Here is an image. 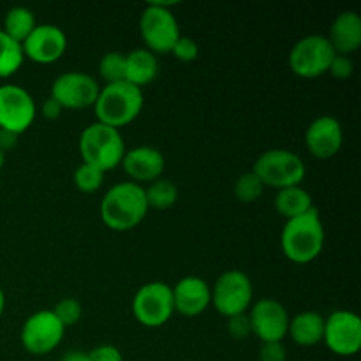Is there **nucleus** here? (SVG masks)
I'll list each match as a JSON object with an SVG mask.
<instances>
[{
	"mask_svg": "<svg viewBox=\"0 0 361 361\" xmlns=\"http://www.w3.org/2000/svg\"><path fill=\"white\" fill-rule=\"evenodd\" d=\"M150 208L145 197V187L130 180L118 182L108 189L99 204L102 224L116 233H126L137 228Z\"/></svg>",
	"mask_w": 361,
	"mask_h": 361,
	"instance_id": "1",
	"label": "nucleus"
},
{
	"mask_svg": "<svg viewBox=\"0 0 361 361\" xmlns=\"http://www.w3.org/2000/svg\"><path fill=\"white\" fill-rule=\"evenodd\" d=\"M326 242L323 219L317 208L286 221L281 233L282 254L291 263L309 264L321 256Z\"/></svg>",
	"mask_w": 361,
	"mask_h": 361,
	"instance_id": "2",
	"label": "nucleus"
},
{
	"mask_svg": "<svg viewBox=\"0 0 361 361\" xmlns=\"http://www.w3.org/2000/svg\"><path fill=\"white\" fill-rule=\"evenodd\" d=\"M143 106V90L130 85L129 81H118V83L101 87L99 97L94 104V111L97 122L120 130L141 115Z\"/></svg>",
	"mask_w": 361,
	"mask_h": 361,
	"instance_id": "3",
	"label": "nucleus"
},
{
	"mask_svg": "<svg viewBox=\"0 0 361 361\" xmlns=\"http://www.w3.org/2000/svg\"><path fill=\"white\" fill-rule=\"evenodd\" d=\"M80 155L83 162L108 173L122 164L126 155V141L118 129L101 122L90 123L80 134Z\"/></svg>",
	"mask_w": 361,
	"mask_h": 361,
	"instance_id": "4",
	"label": "nucleus"
},
{
	"mask_svg": "<svg viewBox=\"0 0 361 361\" xmlns=\"http://www.w3.org/2000/svg\"><path fill=\"white\" fill-rule=\"evenodd\" d=\"M176 2H148L140 16V35L145 49L154 55L171 53L180 39V25L173 7Z\"/></svg>",
	"mask_w": 361,
	"mask_h": 361,
	"instance_id": "5",
	"label": "nucleus"
},
{
	"mask_svg": "<svg viewBox=\"0 0 361 361\" xmlns=\"http://www.w3.org/2000/svg\"><path fill=\"white\" fill-rule=\"evenodd\" d=\"M252 173L263 182L264 189L281 190L302 185L307 176V166L298 154L286 148L263 152L252 166Z\"/></svg>",
	"mask_w": 361,
	"mask_h": 361,
	"instance_id": "6",
	"label": "nucleus"
},
{
	"mask_svg": "<svg viewBox=\"0 0 361 361\" xmlns=\"http://www.w3.org/2000/svg\"><path fill=\"white\" fill-rule=\"evenodd\" d=\"M210 289L212 305L226 319L247 314L254 303L252 281L242 270L224 271Z\"/></svg>",
	"mask_w": 361,
	"mask_h": 361,
	"instance_id": "7",
	"label": "nucleus"
},
{
	"mask_svg": "<svg viewBox=\"0 0 361 361\" xmlns=\"http://www.w3.org/2000/svg\"><path fill=\"white\" fill-rule=\"evenodd\" d=\"M337 53L331 48L326 35L310 34L298 39L289 51V69L300 78L314 80L328 74L330 63Z\"/></svg>",
	"mask_w": 361,
	"mask_h": 361,
	"instance_id": "8",
	"label": "nucleus"
},
{
	"mask_svg": "<svg viewBox=\"0 0 361 361\" xmlns=\"http://www.w3.org/2000/svg\"><path fill=\"white\" fill-rule=\"evenodd\" d=\"M133 314L145 328H161L175 314L171 286L161 281L147 282L133 298Z\"/></svg>",
	"mask_w": 361,
	"mask_h": 361,
	"instance_id": "9",
	"label": "nucleus"
},
{
	"mask_svg": "<svg viewBox=\"0 0 361 361\" xmlns=\"http://www.w3.org/2000/svg\"><path fill=\"white\" fill-rule=\"evenodd\" d=\"M101 92V85L92 74L83 71H67L55 78L49 97L55 99L63 109L94 108Z\"/></svg>",
	"mask_w": 361,
	"mask_h": 361,
	"instance_id": "10",
	"label": "nucleus"
},
{
	"mask_svg": "<svg viewBox=\"0 0 361 361\" xmlns=\"http://www.w3.org/2000/svg\"><path fill=\"white\" fill-rule=\"evenodd\" d=\"M66 328L51 310H37L21 326V345L34 356H46L55 351L63 341Z\"/></svg>",
	"mask_w": 361,
	"mask_h": 361,
	"instance_id": "11",
	"label": "nucleus"
},
{
	"mask_svg": "<svg viewBox=\"0 0 361 361\" xmlns=\"http://www.w3.org/2000/svg\"><path fill=\"white\" fill-rule=\"evenodd\" d=\"M323 342L334 355L349 358L361 349V319L353 310H335L324 317Z\"/></svg>",
	"mask_w": 361,
	"mask_h": 361,
	"instance_id": "12",
	"label": "nucleus"
},
{
	"mask_svg": "<svg viewBox=\"0 0 361 361\" xmlns=\"http://www.w3.org/2000/svg\"><path fill=\"white\" fill-rule=\"evenodd\" d=\"M37 106L34 97L20 85H0V129L23 134L34 123Z\"/></svg>",
	"mask_w": 361,
	"mask_h": 361,
	"instance_id": "13",
	"label": "nucleus"
},
{
	"mask_svg": "<svg viewBox=\"0 0 361 361\" xmlns=\"http://www.w3.org/2000/svg\"><path fill=\"white\" fill-rule=\"evenodd\" d=\"M250 334L261 342H284L289 330L288 309L275 298H261L250 305L249 312Z\"/></svg>",
	"mask_w": 361,
	"mask_h": 361,
	"instance_id": "14",
	"label": "nucleus"
},
{
	"mask_svg": "<svg viewBox=\"0 0 361 361\" xmlns=\"http://www.w3.org/2000/svg\"><path fill=\"white\" fill-rule=\"evenodd\" d=\"M67 35L59 25L37 23L21 44L25 59L41 66L59 62L67 51Z\"/></svg>",
	"mask_w": 361,
	"mask_h": 361,
	"instance_id": "15",
	"label": "nucleus"
},
{
	"mask_svg": "<svg viewBox=\"0 0 361 361\" xmlns=\"http://www.w3.org/2000/svg\"><path fill=\"white\" fill-rule=\"evenodd\" d=\"M344 143L341 122L331 115H321L310 122L305 130V147L310 155L319 161L334 159Z\"/></svg>",
	"mask_w": 361,
	"mask_h": 361,
	"instance_id": "16",
	"label": "nucleus"
},
{
	"mask_svg": "<svg viewBox=\"0 0 361 361\" xmlns=\"http://www.w3.org/2000/svg\"><path fill=\"white\" fill-rule=\"evenodd\" d=\"M120 166L130 178V182L140 183V185L145 187L148 183L155 182V180L162 178L166 159L159 148L141 145V147L127 150Z\"/></svg>",
	"mask_w": 361,
	"mask_h": 361,
	"instance_id": "17",
	"label": "nucleus"
},
{
	"mask_svg": "<svg viewBox=\"0 0 361 361\" xmlns=\"http://www.w3.org/2000/svg\"><path fill=\"white\" fill-rule=\"evenodd\" d=\"M175 312L183 317H197L212 305V289L204 279L187 275L171 286Z\"/></svg>",
	"mask_w": 361,
	"mask_h": 361,
	"instance_id": "18",
	"label": "nucleus"
},
{
	"mask_svg": "<svg viewBox=\"0 0 361 361\" xmlns=\"http://www.w3.org/2000/svg\"><path fill=\"white\" fill-rule=\"evenodd\" d=\"M326 39L337 55H351L361 46V18L356 11H342L330 25Z\"/></svg>",
	"mask_w": 361,
	"mask_h": 361,
	"instance_id": "19",
	"label": "nucleus"
},
{
	"mask_svg": "<svg viewBox=\"0 0 361 361\" xmlns=\"http://www.w3.org/2000/svg\"><path fill=\"white\" fill-rule=\"evenodd\" d=\"M324 317L316 310H303L289 319L288 337L300 348H314L323 342Z\"/></svg>",
	"mask_w": 361,
	"mask_h": 361,
	"instance_id": "20",
	"label": "nucleus"
},
{
	"mask_svg": "<svg viewBox=\"0 0 361 361\" xmlns=\"http://www.w3.org/2000/svg\"><path fill=\"white\" fill-rule=\"evenodd\" d=\"M159 76V59L145 48L126 53V81L141 88L150 85Z\"/></svg>",
	"mask_w": 361,
	"mask_h": 361,
	"instance_id": "21",
	"label": "nucleus"
},
{
	"mask_svg": "<svg viewBox=\"0 0 361 361\" xmlns=\"http://www.w3.org/2000/svg\"><path fill=\"white\" fill-rule=\"evenodd\" d=\"M274 207L279 212V215H282L286 221H289V219H295L307 214L309 210L316 208V204H314L309 190L303 189L302 185H295L277 190Z\"/></svg>",
	"mask_w": 361,
	"mask_h": 361,
	"instance_id": "22",
	"label": "nucleus"
},
{
	"mask_svg": "<svg viewBox=\"0 0 361 361\" xmlns=\"http://www.w3.org/2000/svg\"><path fill=\"white\" fill-rule=\"evenodd\" d=\"M35 25H37V21H35L34 13H32L28 7L16 6L11 7L6 13V16H4L2 30L6 32L13 41L23 44V41L32 34Z\"/></svg>",
	"mask_w": 361,
	"mask_h": 361,
	"instance_id": "23",
	"label": "nucleus"
},
{
	"mask_svg": "<svg viewBox=\"0 0 361 361\" xmlns=\"http://www.w3.org/2000/svg\"><path fill=\"white\" fill-rule=\"evenodd\" d=\"M145 197L150 210H169L178 201V187L168 178H159L145 185Z\"/></svg>",
	"mask_w": 361,
	"mask_h": 361,
	"instance_id": "24",
	"label": "nucleus"
},
{
	"mask_svg": "<svg viewBox=\"0 0 361 361\" xmlns=\"http://www.w3.org/2000/svg\"><path fill=\"white\" fill-rule=\"evenodd\" d=\"M25 62L23 49L20 42L13 41L6 32L0 28V80L14 76Z\"/></svg>",
	"mask_w": 361,
	"mask_h": 361,
	"instance_id": "25",
	"label": "nucleus"
},
{
	"mask_svg": "<svg viewBox=\"0 0 361 361\" xmlns=\"http://www.w3.org/2000/svg\"><path fill=\"white\" fill-rule=\"evenodd\" d=\"M99 76L104 85L126 81V53L108 51L99 60Z\"/></svg>",
	"mask_w": 361,
	"mask_h": 361,
	"instance_id": "26",
	"label": "nucleus"
},
{
	"mask_svg": "<svg viewBox=\"0 0 361 361\" xmlns=\"http://www.w3.org/2000/svg\"><path fill=\"white\" fill-rule=\"evenodd\" d=\"M104 176L106 173L101 171V169H97L95 166L87 164V162H81V164L74 169L73 182H74V187H76L80 192L92 194V192H97V190L101 189L102 183H104Z\"/></svg>",
	"mask_w": 361,
	"mask_h": 361,
	"instance_id": "27",
	"label": "nucleus"
},
{
	"mask_svg": "<svg viewBox=\"0 0 361 361\" xmlns=\"http://www.w3.org/2000/svg\"><path fill=\"white\" fill-rule=\"evenodd\" d=\"M235 197L242 203H254L259 200L264 192V185L259 178L252 173V169L236 178L235 187H233Z\"/></svg>",
	"mask_w": 361,
	"mask_h": 361,
	"instance_id": "28",
	"label": "nucleus"
},
{
	"mask_svg": "<svg viewBox=\"0 0 361 361\" xmlns=\"http://www.w3.org/2000/svg\"><path fill=\"white\" fill-rule=\"evenodd\" d=\"M51 312L55 314L56 319L67 330V328L74 326L81 319V316H83V307H81V303L76 298H63L56 303Z\"/></svg>",
	"mask_w": 361,
	"mask_h": 361,
	"instance_id": "29",
	"label": "nucleus"
},
{
	"mask_svg": "<svg viewBox=\"0 0 361 361\" xmlns=\"http://www.w3.org/2000/svg\"><path fill=\"white\" fill-rule=\"evenodd\" d=\"M171 55L175 56L178 62L190 63L194 60H197L200 56V46L194 41L192 37H187V35H180V39L176 41V44L173 46Z\"/></svg>",
	"mask_w": 361,
	"mask_h": 361,
	"instance_id": "30",
	"label": "nucleus"
},
{
	"mask_svg": "<svg viewBox=\"0 0 361 361\" xmlns=\"http://www.w3.org/2000/svg\"><path fill=\"white\" fill-rule=\"evenodd\" d=\"M355 73V62L351 60V56L348 55H335L334 60L330 63V69L328 74L335 78V80H349Z\"/></svg>",
	"mask_w": 361,
	"mask_h": 361,
	"instance_id": "31",
	"label": "nucleus"
},
{
	"mask_svg": "<svg viewBox=\"0 0 361 361\" xmlns=\"http://www.w3.org/2000/svg\"><path fill=\"white\" fill-rule=\"evenodd\" d=\"M259 361H288V349L284 342H261L259 353H257Z\"/></svg>",
	"mask_w": 361,
	"mask_h": 361,
	"instance_id": "32",
	"label": "nucleus"
},
{
	"mask_svg": "<svg viewBox=\"0 0 361 361\" xmlns=\"http://www.w3.org/2000/svg\"><path fill=\"white\" fill-rule=\"evenodd\" d=\"M88 361H123L122 351L116 345L102 344L87 353Z\"/></svg>",
	"mask_w": 361,
	"mask_h": 361,
	"instance_id": "33",
	"label": "nucleus"
},
{
	"mask_svg": "<svg viewBox=\"0 0 361 361\" xmlns=\"http://www.w3.org/2000/svg\"><path fill=\"white\" fill-rule=\"evenodd\" d=\"M228 331L233 338H245L247 335L250 334V323H249V316L247 314H242V316H235L229 317L228 319Z\"/></svg>",
	"mask_w": 361,
	"mask_h": 361,
	"instance_id": "34",
	"label": "nucleus"
},
{
	"mask_svg": "<svg viewBox=\"0 0 361 361\" xmlns=\"http://www.w3.org/2000/svg\"><path fill=\"white\" fill-rule=\"evenodd\" d=\"M63 108L55 101V99L48 97L41 106V115L48 120H56L60 115H62Z\"/></svg>",
	"mask_w": 361,
	"mask_h": 361,
	"instance_id": "35",
	"label": "nucleus"
},
{
	"mask_svg": "<svg viewBox=\"0 0 361 361\" xmlns=\"http://www.w3.org/2000/svg\"><path fill=\"white\" fill-rule=\"evenodd\" d=\"M18 137H20L18 134L0 129V150H2L4 154H6L7 150H13L18 143Z\"/></svg>",
	"mask_w": 361,
	"mask_h": 361,
	"instance_id": "36",
	"label": "nucleus"
},
{
	"mask_svg": "<svg viewBox=\"0 0 361 361\" xmlns=\"http://www.w3.org/2000/svg\"><path fill=\"white\" fill-rule=\"evenodd\" d=\"M60 361H88V355L83 351H69L60 358Z\"/></svg>",
	"mask_w": 361,
	"mask_h": 361,
	"instance_id": "37",
	"label": "nucleus"
},
{
	"mask_svg": "<svg viewBox=\"0 0 361 361\" xmlns=\"http://www.w3.org/2000/svg\"><path fill=\"white\" fill-rule=\"evenodd\" d=\"M4 310H6V293H4L2 286H0V319L4 316Z\"/></svg>",
	"mask_w": 361,
	"mask_h": 361,
	"instance_id": "38",
	"label": "nucleus"
},
{
	"mask_svg": "<svg viewBox=\"0 0 361 361\" xmlns=\"http://www.w3.org/2000/svg\"><path fill=\"white\" fill-rule=\"evenodd\" d=\"M4 164H6V154H4V152L0 150V169L4 168Z\"/></svg>",
	"mask_w": 361,
	"mask_h": 361,
	"instance_id": "39",
	"label": "nucleus"
},
{
	"mask_svg": "<svg viewBox=\"0 0 361 361\" xmlns=\"http://www.w3.org/2000/svg\"><path fill=\"white\" fill-rule=\"evenodd\" d=\"M187 361H192V360H187Z\"/></svg>",
	"mask_w": 361,
	"mask_h": 361,
	"instance_id": "40",
	"label": "nucleus"
}]
</instances>
